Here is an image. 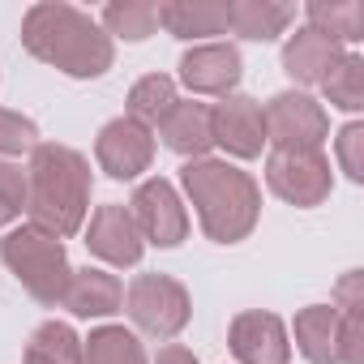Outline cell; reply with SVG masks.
<instances>
[{
  "label": "cell",
  "instance_id": "cell-7",
  "mask_svg": "<svg viewBox=\"0 0 364 364\" xmlns=\"http://www.w3.org/2000/svg\"><path fill=\"white\" fill-rule=\"evenodd\" d=\"M266 180L291 206H321L330 198V163L321 159V150H274Z\"/></svg>",
  "mask_w": 364,
  "mask_h": 364
},
{
  "label": "cell",
  "instance_id": "cell-3",
  "mask_svg": "<svg viewBox=\"0 0 364 364\" xmlns=\"http://www.w3.org/2000/svg\"><path fill=\"white\" fill-rule=\"evenodd\" d=\"M185 189H189L210 240L236 245L253 232L262 198H257V185L240 167L219 163V159H193L185 167Z\"/></svg>",
  "mask_w": 364,
  "mask_h": 364
},
{
  "label": "cell",
  "instance_id": "cell-8",
  "mask_svg": "<svg viewBox=\"0 0 364 364\" xmlns=\"http://www.w3.org/2000/svg\"><path fill=\"white\" fill-rule=\"evenodd\" d=\"M129 215H133L141 240H150L159 249L180 245L185 232H189V215H185V206H180V198H176V189L167 185V180H146V185L133 193V210Z\"/></svg>",
  "mask_w": 364,
  "mask_h": 364
},
{
  "label": "cell",
  "instance_id": "cell-16",
  "mask_svg": "<svg viewBox=\"0 0 364 364\" xmlns=\"http://www.w3.org/2000/svg\"><path fill=\"white\" fill-rule=\"evenodd\" d=\"M120 300H124L120 279L107 274V270H90V266L86 270H73L69 274V287L60 296V304L69 313H77V317H107V313L120 309Z\"/></svg>",
  "mask_w": 364,
  "mask_h": 364
},
{
  "label": "cell",
  "instance_id": "cell-18",
  "mask_svg": "<svg viewBox=\"0 0 364 364\" xmlns=\"http://www.w3.org/2000/svg\"><path fill=\"white\" fill-rule=\"evenodd\" d=\"M159 26H167L180 39L223 35L228 31V0H171V5H159Z\"/></svg>",
  "mask_w": 364,
  "mask_h": 364
},
{
  "label": "cell",
  "instance_id": "cell-6",
  "mask_svg": "<svg viewBox=\"0 0 364 364\" xmlns=\"http://www.w3.org/2000/svg\"><path fill=\"white\" fill-rule=\"evenodd\" d=\"M266 120V141H274V150H317L330 133V120L321 112V103H313L309 95H274L262 107Z\"/></svg>",
  "mask_w": 364,
  "mask_h": 364
},
{
  "label": "cell",
  "instance_id": "cell-28",
  "mask_svg": "<svg viewBox=\"0 0 364 364\" xmlns=\"http://www.w3.org/2000/svg\"><path fill=\"white\" fill-rule=\"evenodd\" d=\"M338 163L351 180H364V124H347L338 133Z\"/></svg>",
  "mask_w": 364,
  "mask_h": 364
},
{
  "label": "cell",
  "instance_id": "cell-26",
  "mask_svg": "<svg viewBox=\"0 0 364 364\" xmlns=\"http://www.w3.org/2000/svg\"><path fill=\"white\" fill-rule=\"evenodd\" d=\"M26 210V171L0 163V223H14Z\"/></svg>",
  "mask_w": 364,
  "mask_h": 364
},
{
  "label": "cell",
  "instance_id": "cell-12",
  "mask_svg": "<svg viewBox=\"0 0 364 364\" xmlns=\"http://www.w3.org/2000/svg\"><path fill=\"white\" fill-rule=\"evenodd\" d=\"M86 245H90V253H99L112 266H133L141 257V232L124 206H99L90 219Z\"/></svg>",
  "mask_w": 364,
  "mask_h": 364
},
{
  "label": "cell",
  "instance_id": "cell-19",
  "mask_svg": "<svg viewBox=\"0 0 364 364\" xmlns=\"http://www.w3.org/2000/svg\"><path fill=\"white\" fill-rule=\"evenodd\" d=\"M296 18L291 5H274V0H232L228 5V26L245 39H274L287 31Z\"/></svg>",
  "mask_w": 364,
  "mask_h": 364
},
{
  "label": "cell",
  "instance_id": "cell-13",
  "mask_svg": "<svg viewBox=\"0 0 364 364\" xmlns=\"http://www.w3.org/2000/svg\"><path fill=\"white\" fill-rule=\"evenodd\" d=\"M180 77H185V86L198 90V95H228L240 82V52L228 48V43L193 48L185 60H180Z\"/></svg>",
  "mask_w": 364,
  "mask_h": 364
},
{
  "label": "cell",
  "instance_id": "cell-23",
  "mask_svg": "<svg viewBox=\"0 0 364 364\" xmlns=\"http://www.w3.org/2000/svg\"><path fill=\"white\" fill-rule=\"evenodd\" d=\"M171 107H176V86H171V77H163V73H150V77H141V82L129 90V112H133V120H141V124H159Z\"/></svg>",
  "mask_w": 364,
  "mask_h": 364
},
{
  "label": "cell",
  "instance_id": "cell-2",
  "mask_svg": "<svg viewBox=\"0 0 364 364\" xmlns=\"http://www.w3.org/2000/svg\"><path fill=\"white\" fill-rule=\"evenodd\" d=\"M22 43L69 77H99L112 65V39L73 5H35L26 14Z\"/></svg>",
  "mask_w": 364,
  "mask_h": 364
},
{
  "label": "cell",
  "instance_id": "cell-29",
  "mask_svg": "<svg viewBox=\"0 0 364 364\" xmlns=\"http://www.w3.org/2000/svg\"><path fill=\"white\" fill-rule=\"evenodd\" d=\"M154 364H198V355L171 343V347H163V351H159V360H154Z\"/></svg>",
  "mask_w": 364,
  "mask_h": 364
},
{
  "label": "cell",
  "instance_id": "cell-14",
  "mask_svg": "<svg viewBox=\"0 0 364 364\" xmlns=\"http://www.w3.org/2000/svg\"><path fill=\"white\" fill-rule=\"evenodd\" d=\"M159 133H163V141H167L176 154H185V159L193 163V159H202V154L215 146L210 107H206V103H176V107L159 120Z\"/></svg>",
  "mask_w": 364,
  "mask_h": 364
},
{
  "label": "cell",
  "instance_id": "cell-10",
  "mask_svg": "<svg viewBox=\"0 0 364 364\" xmlns=\"http://www.w3.org/2000/svg\"><path fill=\"white\" fill-rule=\"evenodd\" d=\"M210 124H215V141L240 159H253L262 154L266 146V120H262V107L245 95H232L223 99L219 107H210Z\"/></svg>",
  "mask_w": 364,
  "mask_h": 364
},
{
  "label": "cell",
  "instance_id": "cell-11",
  "mask_svg": "<svg viewBox=\"0 0 364 364\" xmlns=\"http://www.w3.org/2000/svg\"><path fill=\"white\" fill-rule=\"evenodd\" d=\"M232 351L240 364H287V330L274 313H240L232 321Z\"/></svg>",
  "mask_w": 364,
  "mask_h": 364
},
{
  "label": "cell",
  "instance_id": "cell-25",
  "mask_svg": "<svg viewBox=\"0 0 364 364\" xmlns=\"http://www.w3.org/2000/svg\"><path fill=\"white\" fill-rule=\"evenodd\" d=\"M103 22H107L112 35L146 39V35H154V26H159V5H150V0H116V5H107Z\"/></svg>",
  "mask_w": 364,
  "mask_h": 364
},
{
  "label": "cell",
  "instance_id": "cell-5",
  "mask_svg": "<svg viewBox=\"0 0 364 364\" xmlns=\"http://www.w3.org/2000/svg\"><path fill=\"white\" fill-rule=\"evenodd\" d=\"M129 317L146 334L171 338L189 321V291L167 274H137L129 283Z\"/></svg>",
  "mask_w": 364,
  "mask_h": 364
},
{
  "label": "cell",
  "instance_id": "cell-9",
  "mask_svg": "<svg viewBox=\"0 0 364 364\" xmlns=\"http://www.w3.org/2000/svg\"><path fill=\"white\" fill-rule=\"evenodd\" d=\"M95 154H99V167H103L107 176L133 180V176H141V171L150 167V159H154V137H150V129H146L141 120L120 116V120H112V124L99 133Z\"/></svg>",
  "mask_w": 364,
  "mask_h": 364
},
{
  "label": "cell",
  "instance_id": "cell-1",
  "mask_svg": "<svg viewBox=\"0 0 364 364\" xmlns=\"http://www.w3.org/2000/svg\"><path fill=\"white\" fill-rule=\"evenodd\" d=\"M90 206V167L69 146H35L26 171V210L31 228L48 236H73Z\"/></svg>",
  "mask_w": 364,
  "mask_h": 364
},
{
  "label": "cell",
  "instance_id": "cell-27",
  "mask_svg": "<svg viewBox=\"0 0 364 364\" xmlns=\"http://www.w3.org/2000/svg\"><path fill=\"white\" fill-rule=\"evenodd\" d=\"M35 124L18 112H5L0 107V154H22V150H35Z\"/></svg>",
  "mask_w": 364,
  "mask_h": 364
},
{
  "label": "cell",
  "instance_id": "cell-4",
  "mask_svg": "<svg viewBox=\"0 0 364 364\" xmlns=\"http://www.w3.org/2000/svg\"><path fill=\"white\" fill-rule=\"evenodd\" d=\"M0 257L18 274V283L39 300V304H60L65 287H69V257L65 245L39 228H18L0 240Z\"/></svg>",
  "mask_w": 364,
  "mask_h": 364
},
{
  "label": "cell",
  "instance_id": "cell-24",
  "mask_svg": "<svg viewBox=\"0 0 364 364\" xmlns=\"http://www.w3.org/2000/svg\"><path fill=\"white\" fill-rule=\"evenodd\" d=\"M326 95L334 107L343 112H360L364 107V60L360 56H338V65L326 73Z\"/></svg>",
  "mask_w": 364,
  "mask_h": 364
},
{
  "label": "cell",
  "instance_id": "cell-17",
  "mask_svg": "<svg viewBox=\"0 0 364 364\" xmlns=\"http://www.w3.org/2000/svg\"><path fill=\"white\" fill-rule=\"evenodd\" d=\"M338 43L334 39H326V35H317L313 26L309 31H300V35H291V43H287V52H283V69H287V77H296V82H304V86H313V82H326V73L338 65Z\"/></svg>",
  "mask_w": 364,
  "mask_h": 364
},
{
  "label": "cell",
  "instance_id": "cell-22",
  "mask_svg": "<svg viewBox=\"0 0 364 364\" xmlns=\"http://www.w3.org/2000/svg\"><path fill=\"white\" fill-rule=\"evenodd\" d=\"M26 364H82V338L65 321H48L35 330L26 347Z\"/></svg>",
  "mask_w": 364,
  "mask_h": 364
},
{
  "label": "cell",
  "instance_id": "cell-20",
  "mask_svg": "<svg viewBox=\"0 0 364 364\" xmlns=\"http://www.w3.org/2000/svg\"><path fill=\"white\" fill-rule=\"evenodd\" d=\"M309 22H313V31L317 35H326V39H347V43H355V39H364V5L360 0H330V5H309Z\"/></svg>",
  "mask_w": 364,
  "mask_h": 364
},
{
  "label": "cell",
  "instance_id": "cell-15",
  "mask_svg": "<svg viewBox=\"0 0 364 364\" xmlns=\"http://www.w3.org/2000/svg\"><path fill=\"white\" fill-rule=\"evenodd\" d=\"M296 347L309 364H338L343 360V321L334 304H313L296 317Z\"/></svg>",
  "mask_w": 364,
  "mask_h": 364
},
{
  "label": "cell",
  "instance_id": "cell-21",
  "mask_svg": "<svg viewBox=\"0 0 364 364\" xmlns=\"http://www.w3.org/2000/svg\"><path fill=\"white\" fill-rule=\"evenodd\" d=\"M82 364H146V351L124 326H103L86 338Z\"/></svg>",
  "mask_w": 364,
  "mask_h": 364
}]
</instances>
